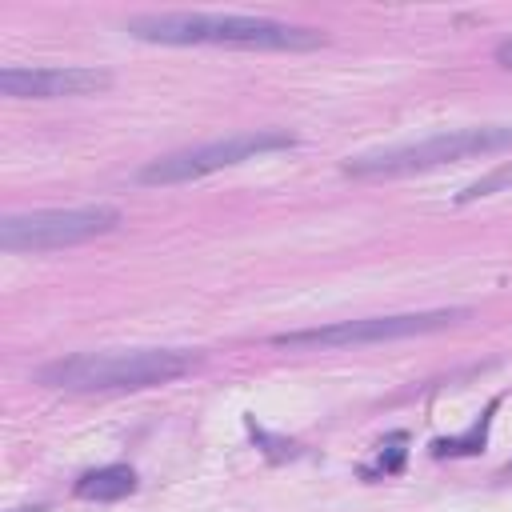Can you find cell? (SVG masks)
Here are the masks:
<instances>
[{
	"label": "cell",
	"mask_w": 512,
	"mask_h": 512,
	"mask_svg": "<svg viewBox=\"0 0 512 512\" xmlns=\"http://www.w3.org/2000/svg\"><path fill=\"white\" fill-rule=\"evenodd\" d=\"M128 36L148 44H204V48H252V52H312L328 36L308 24L236 16V12H148L124 24Z\"/></svg>",
	"instance_id": "cell-1"
},
{
	"label": "cell",
	"mask_w": 512,
	"mask_h": 512,
	"mask_svg": "<svg viewBox=\"0 0 512 512\" xmlns=\"http://www.w3.org/2000/svg\"><path fill=\"white\" fill-rule=\"evenodd\" d=\"M196 364L180 348H136V352H76L36 368V380L64 392H136L168 384Z\"/></svg>",
	"instance_id": "cell-2"
},
{
	"label": "cell",
	"mask_w": 512,
	"mask_h": 512,
	"mask_svg": "<svg viewBox=\"0 0 512 512\" xmlns=\"http://www.w3.org/2000/svg\"><path fill=\"white\" fill-rule=\"evenodd\" d=\"M512 148V124H476V128H452V132H436L424 140H408V144H392V148H372L360 156L344 160V176L356 180H372V176H412V172H428V168H444L456 160H472V156H496Z\"/></svg>",
	"instance_id": "cell-3"
},
{
	"label": "cell",
	"mask_w": 512,
	"mask_h": 512,
	"mask_svg": "<svg viewBox=\"0 0 512 512\" xmlns=\"http://www.w3.org/2000/svg\"><path fill=\"white\" fill-rule=\"evenodd\" d=\"M284 148H296V136L284 132V128L236 132V136H224V140H212V144H196V148L160 156V160L144 164L136 172V180L140 184H184V180H200V176H212L220 168L268 156V152H284Z\"/></svg>",
	"instance_id": "cell-4"
},
{
	"label": "cell",
	"mask_w": 512,
	"mask_h": 512,
	"mask_svg": "<svg viewBox=\"0 0 512 512\" xmlns=\"http://www.w3.org/2000/svg\"><path fill=\"white\" fill-rule=\"evenodd\" d=\"M468 308H432V312H396V316H364V320H340L324 328H300V332H276V348H348V344H380V340H404L452 328L468 320Z\"/></svg>",
	"instance_id": "cell-5"
},
{
	"label": "cell",
	"mask_w": 512,
	"mask_h": 512,
	"mask_svg": "<svg viewBox=\"0 0 512 512\" xmlns=\"http://www.w3.org/2000/svg\"><path fill=\"white\" fill-rule=\"evenodd\" d=\"M120 224V212L112 204H84V208H44L24 216H4L0 224V248L4 252H52L72 248L84 240H96Z\"/></svg>",
	"instance_id": "cell-6"
},
{
	"label": "cell",
	"mask_w": 512,
	"mask_h": 512,
	"mask_svg": "<svg viewBox=\"0 0 512 512\" xmlns=\"http://www.w3.org/2000/svg\"><path fill=\"white\" fill-rule=\"evenodd\" d=\"M112 88V72L104 68H0V92L12 100H60V96H96Z\"/></svg>",
	"instance_id": "cell-7"
},
{
	"label": "cell",
	"mask_w": 512,
	"mask_h": 512,
	"mask_svg": "<svg viewBox=\"0 0 512 512\" xmlns=\"http://www.w3.org/2000/svg\"><path fill=\"white\" fill-rule=\"evenodd\" d=\"M80 500H96V504H112V500H124L128 492H136V472L128 464H100V468H88L76 488H72Z\"/></svg>",
	"instance_id": "cell-8"
},
{
	"label": "cell",
	"mask_w": 512,
	"mask_h": 512,
	"mask_svg": "<svg viewBox=\"0 0 512 512\" xmlns=\"http://www.w3.org/2000/svg\"><path fill=\"white\" fill-rule=\"evenodd\" d=\"M496 404L500 400H492L460 436H440V440H432V456H472V452H480L484 448V440H488V428H492V412H496Z\"/></svg>",
	"instance_id": "cell-9"
},
{
	"label": "cell",
	"mask_w": 512,
	"mask_h": 512,
	"mask_svg": "<svg viewBox=\"0 0 512 512\" xmlns=\"http://www.w3.org/2000/svg\"><path fill=\"white\" fill-rule=\"evenodd\" d=\"M404 460H408V432H392V436H384L376 444V456L368 464H360V476H368V480L392 476V472L404 468Z\"/></svg>",
	"instance_id": "cell-10"
},
{
	"label": "cell",
	"mask_w": 512,
	"mask_h": 512,
	"mask_svg": "<svg viewBox=\"0 0 512 512\" xmlns=\"http://www.w3.org/2000/svg\"><path fill=\"white\" fill-rule=\"evenodd\" d=\"M496 192H512V164H500V168L484 172L480 180H472L464 192H456V204H468V200H484V196H496Z\"/></svg>",
	"instance_id": "cell-11"
},
{
	"label": "cell",
	"mask_w": 512,
	"mask_h": 512,
	"mask_svg": "<svg viewBox=\"0 0 512 512\" xmlns=\"http://www.w3.org/2000/svg\"><path fill=\"white\" fill-rule=\"evenodd\" d=\"M492 56H496V64H500V68H512V36H508V40H500Z\"/></svg>",
	"instance_id": "cell-12"
},
{
	"label": "cell",
	"mask_w": 512,
	"mask_h": 512,
	"mask_svg": "<svg viewBox=\"0 0 512 512\" xmlns=\"http://www.w3.org/2000/svg\"><path fill=\"white\" fill-rule=\"evenodd\" d=\"M504 476H512V460H508V464H504Z\"/></svg>",
	"instance_id": "cell-13"
}]
</instances>
